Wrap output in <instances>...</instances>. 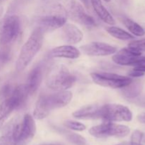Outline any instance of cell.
I'll return each instance as SVG.
<instances>
[{
	"label": "cell",
	"instance_id": "6da1fadb",
	"mask_svg": "<svg viewBox=\"0 0 145 145\" xmlns=\"http://www.w3.org/2000/svg\"><path fill=\"white\" fill-rule=\"evenodd\" d=\"M72 99V93L69 91H58L56 93L41 94L37 100L33 110V117L42 120L49 116L53 110L67 106Z\"/></svg>",
	"mask_w": 145,
	"mask_h": 145
},
{
	"label": "cell",
	"instance_id": "7a4b0ae2",
	"mask_svg": "<svg viewBox=\"0 0 145 145\" xmlns=\"http://www.w3.org/2000/svg\"><path fill=\"white\" fill-rule=\"evenodd\" d=\"M43 33L38 28H34L20 51L16 63L17 72H22L29 65L35 55L40 50L43 43Z\"/></svg>",
	"mask_w": 145,
	"mask_h": 145
},
{
	"label": "cell",
	"instance_id": "3957f363",
	"mask_svg": "<svg viewBox=\"0 0 145 145\" xmlns=\"http://www.w3.org/2000/svg\"><path fill=\"white\" fill-rule=\"evenodd\" d=\"M76 80L67 66L62 64L53 65L48 72L46 85L49 89L58 91H65L72 87Z\"/></svg>",
	"mask_w": 145,
	"mask_h": 145
},
{
	"label": "cell",
	"instance_id": "277c9868",
	"mask_svg": "<svg viewBox=\"0 0 145 145\" xmlns=\"http://www.w3.org/2000/svg\"><path fill=\"white\" fill-rule=\"evenodd\" d=\"M36 133V125L33 116L25 114L22 120H13V137L16 145H26Z\"/></svg>",
	"mask_w": 145,
	"mask_h": 145
},
{
	"label": "cell",
	"instance_id": "5b68a950",
	"mask_svg": "<svg viewBox=\"0 0 145 145\" xmlns=\"http://www.w3.org/2000/svg\"><path fill=\"white\" fill-rule=\"evenodd\" d=\"M67 14L62 6H57L50 13L42 15L36 20V27L43 33L52 32L63 26L67 22Z\"/></svg>",
	"mask_w": 145,
	"mask_h": 145
},
{
	"label": "cell",
	"instance_id": "8992f818",
	"mask_svg": "<svg viewBox=\"0 0 145 145\" xmlns=\"http://www.w3.org/2000/svg\"><path fill=\"white\" fill-rule=\"evenodd\" d=\"M21 20L16 15L6 16L0 23V45H8L21 33Z\"/></svg>",
	"mask_w": 145,
	"mask_h": 145
},
{
	"label": "cell",
	"instance_id": "52a82bcc",
	"mask_svg": "<svg viewBox=\"0 0 145 145\" xmlns=\"http://www.w3.org/2000/svg\"><path fill=\"white\" fill-rule=\"evenodd\" d=\"M130 129L124 125L116 124L112 122H105L99 125L93 126L89 130L91 135L96 138H106L115 137L122 138L128 135Z\"/></svg>",
	"mask_w": 145,
	"mask_h": 145
},
{
	"label": "cell",
	"instance_id": "ba28073f",
	"mask_svg": "<svg viewBox=\"0 0 145 145\" xmlns=\"http://www.w3.org/2000/svg\"><path fill=\"white\" fill-rule=\"evenodd\" d=\"M91 77L96 84L111 89H123L133 81L130 76L108 72H93Z\"/></svg>",
	"mask_w": 145,
	"mask_h": 145
},
{
	"label": "cell",
	"instance_id": "9c48e42d",
	"mask_svg": "<svg viewBox=\"0 0 145 145\" xmlns=\"http://www.w3.org/2000/svg\"><path fill=\"white\" fill-rule=\"evenodd\" d=\"M106 122H130L133 113L125 106L108 103L102 106V119Z\"/></svg>",
	"mask_w": 145,
	"mask_h": 145
},
{
	"label": "cell",
	"instance_id": "30bf717a",
	"mask_svg": "<svg viewBox=\"0 0 145 145\" xmlns=\"http://www.w3.org/2000/svg\"><path fill=\"white\" fill-rule=\"evenodd\" d=\"M66 11L67 16H69L72 21L76 23L87 27L96 25V22L93 17L89 15L85 11L84 7L76 1H71Z\"/></svg>",
	"mask_w": 145,
	"mask_h": 145
},
{
	"label": "cell",
	"instance_id": "8fae6325",
	"mask_svg": "<svg viewBox=\"0 0 145 145\" xmlns=\"http://www.w3.org/2000/svg\"><path fill=\"white\" fill-rule=\"evenodd\" d=\"M144 59L145 56L142 55V52L133 50L127 47L121 49L113 56V62L123 66H138Z\"/></svg>",
	"mask_w": 145,
	"mask_h": 145
},
{
	"label": "cell",
	"instance_id": "7c38bea8",
	"mask_svg": "<svg viewBox=\"0 0 145 145\" xmlns=\"http://www.w3.org/2000/svg\"><path fill=\"white\" fill-rule=\"evenodd\" d=\"M82 52L89 56H108L117 52V48L106 42H91L81 46Z\"/></svg>",
	"mask_w": 145,
	"mask_h": 145
},
{
	"label": "cell",
	"instance_id": "4fadbf2b",
	"mask_svg": "<svg viewBox=\"0 0 145 145\" xmlns=\"http://www.w3.org/2000/svg\"><path fill=\"white\" fill-rule=\"evenodd\" d=\"M72 116L81 120L102 119V106L97 104L88 105L75 110Z\"/></svg>",
	"mask_w": 145,
	"mask_h": 145
},
{
	"label": "cell",
	"instance_id": "5bb4252c",
	"mask_svg": "<svg viewBox=\"0 0 145 145\" xmlns=\"http://www.w3.org/2000/svg\"><path fill=\"white\" fill-rule=\"evenodd\" d=\"M62 28V39L68 44H76L83 39V33L76 25L65 24Z\"/></svg>",
	"mask_w": 145,
	"mask_h": 145
},
{
	"label": "cell",
	"instance_id": "9a60e30c",
	"mask_svg": "<svg viewBox=\"0 0 145 145\" xmlns=\"http://www.w3.org/2000/svg\"><path fill=\"white\" fill-rule=\"evenodd\" d=\"M80 55V50L72 45L56 47L49 52V57L52 58H67L73 59H77Z\"/></svg>",
	"mask_w": 145,
	"mask_h": 145
},
{
	"label": "cell",
	"instance_id": "2e32d148",
	"mask_svg": "<svg viewBox=\"0 0 145 145\" xmlns=\"http://www.w3.org/2000/svg\"><path fill=\"white\" fill-rule=\"evenodd\" d=\"M42 81V68L41 66H37L31 70L27 79L26 86L29 96L34 94L38 91Z\"/></svg>",
	"mask_w": 145,
	"mask_h": 145
},
{
	"label": "cell",
	"instance_id": "e0dca14e",
	"mask_svg": "<svg viewBox=\"0 0 145 145\" xmlns=\"http://www.w3.org/2000/svg\"><path fill=\"white\" fill-rule=\"evenodd\" d=\"M90 1L96 14L103 22L110 25L116 24L114 18L104 7L101 0H90Z\"/></svg>",
	"mask_w": 145,
	"mask_h": 145
},
{
	"label": "cell",
	"instance_id": "ac0fdd59",
	"mask_svg": "<svg viewBox=\"0 0 145 145\" xmlns=\"http://www.w3.org/2000/svg\"><path fill=\"white\" fill-rule=\"evenodd\" d=\"M28 96H29V93L27 91L25 85L21 84L14 88L11 96L8 98H10L14 102L16 109H18L21 108L24 106Z\"/></svg>",
	"mask_w": 145,
	"mask_h": 145
},
{
	"label": "cell",
	"instance_id": "d6986e66",
	"mask_svg": "<svg viewBox=\"0 0 145 145\" xmlns=\"http://www.w3.org/2000/svg\"><path fill=\"white\" fill-rule=\"evenodd\" d=\"M14 110H16L15 105L10 98L1 101L0 103V127Z\"/></svg>",
	"mask_w": 145,
	"mask_h": 145
},
{
	"label": "cell",
	"instance_id": "ffe728a7",
	"mask_svg": "<svg viewBox=\"0 0 145 145\" xmlns=\"http://www.w3.org/2000/svg\"><path fill=\"white\" fill-rule=\"evenodd\" d=\"M121 89L123 96L128 99H134L137 97L141 93L142 90V85L140 82H136L133 83V81L132 83Z\"/></svg>",
	"mask_w": 145,
	"mask_h": 145
},
{
	"label": "cell",
	"instance_id": "44dd1931",
	"mask_svg": "<svg viewBox=\"0 0 145 145\" xmlns=\"http://www.w3.org/2000/svg\"><path fill=\"white\" fill-rule=\"evenodd\" d=\"M123 23L128 31L135 36L142 37L145 35L144 28L133 20L128 18H124L123 19Z\"/></svg>",
	"mask_w": 145,
	"mask_h": 145
},
{
	"label": "cell",
	"instance_id": "7402d4cb",
	"mask_svg": "<svg viewBox=\"0 0 145 145\" xmlns=\"http://www.w3.org/2000/svg\"><path fill=\"white\" fill-rule=\"evenodd\" d=\"M106 31L111 36L114 37L116 39L121 40H132L134 38V36L132 34L129 33L128 32L119 27L114 26V25H110V27H108L106 28Z\"/></svg>",
	"mask_w": 145,
	"mask_h": 145
},
{
	"label": "cell",
	"instance_id": "603a6c76",
	"mask_svg": "<svg viewBox=\"0 0 145 145\" xmlns=\"http://www.w3.org/2000/svg\"><path fill=\"white\" fill-rule=\"evenodd\" d=\"M61 133L70 143L74 145H86V139L76 133H72L67 130H61Z\"/></svg>",
	"mask_w": 145,
	"mask_h": 145
},
{
	"label": "cell",
	"instance_id": "cb8c5ba5",
	"mask_svg": "<svg viewBox=\"0 0 145 145\" xmlns=\"http://www.w3.org/2000/svg\"><path fill=\"white\" fill-rule=\"evenodd\" d=\"M11 50L8 45H3L0 48V69L11 59Z\"/></svg>",
	"mask_w": 145,
	"mask_h": 145
},
{
	"label": "cell",
	"instance_id": "d4e9b609",
	"mask_svg": "<svg viewBox=\"0 0 145 145\" xmlns=\"http://www.w3.org/2000/svg\"><path fill=\"white\" fill-rule=\"evenodd\" d=\"M127 48L133 50L142 52L145 50V38L140 40H135L129 42Z\"/></svg>",
	"mask_w": 145,
	"mask_h": 145
},
{
	"label": "cell",
	"instance_id": "484cf974",
	"mask_svg": "<svg viewBox=\"0 0 145 145\" xmlns=\"http://www.w3.org/2000/svg\"><path fill=\"white\" fill-rule=\"evenodd\" d=\"M65 125L67 128L70 130H75V131H84L86 130V127L83 123H79V122L73 121V120H67L65 122Z\"/></svg>",
	"mask_w": 145,
	"mask_h": 145
},
{
	"label": "cell",
	"instance_id": "4316f807",
	"mask_svg": "<svg viewBox=\"0 0 145 145\" xmlns=\"http://www.w3.org/2000/svg\"><path fill=\"white\" fill-rule=\"evenodd\" d=\"M14 86L11 84H7L4 85L1 89H0V100L4 101L5 99H8L11 96L13 90H14Z\"/></svg>",
	"mask_w": 145,
	"mask_h": 145
},
{
	"label": "cell",
	"instance_id": "83f0119b",
	"mask_svg": "<svg viewBox=\"0 0 145 145\" xmlns=\"http://www.w3.org/2000/svg\"><path fill=\"white\" fill-rule=\"evenodd\" d=\"M144 133L140 130H136L133 133L130 140V145H142Z\"/></svg>",
	"mask_w": 145,
	"mask_h": 145
},
{
	"label": "cell",
	"instance_id": "f1b7e54d",
	"mask_svg": "<svg viewBox=\"0 0 145 145\" xmlns=\"http://www.w3.org/2000/svg\"><path fill=\"white\" fill-rule=\"evenodd\" d=\"M128 75L130 77H141L145 75V72L142 71L137 70V69H133L130 72H129Z\"/></svg>",
	"mask_w": 145,
	"mask_h": 145
},
{
	"label": "cell",
	"instance_id": "f546056e",
	"mask_svg": "<svg viewBox=\"0 0 145 145\" xmlns=\"http://www.w3.org/2000/svg\"><path fill=\"white\" fill-rule=\"evenodd\" d=\"M137 120L142 124H145V113H141L137 115Z\"/></svg>",
	"mask_w": 145,
	"mask_h": 145
},
{
	"label": "cell",
	"instance_id": "4dcf8cb0",
	"mask_svg": "<svg viewBox=\"0 0 145 145\" xmlns=\"http://www.w3.org/2000/svg\"><path fill=\"white\" fill-rule=\"evenodd\" d=\"M82 4L84 5V7L86 8H89V0H79Z\"/></svg>",
	"mask_w": 145,
	"mask_h": 145
},
{
	"label": "cell",
	"instance_id": "1f68e13d",
	"mask_svg": "<svg viewBox=\"0 0 145 145\" xmlns=\"http://www.w3.org/2000/svg\"><path fill=\"white\" fill-rule=\"evenodd\" d=\"M133 69H137V70L142 71V72H145V66H139V67H134Z\"/></svg>",
	"mask_w": 145,
	"mask_h": 145
},
{
	"label": "cell",
	"instance_id": "d6a6232c",
	"mask_svg": "<svg viewBox=\"0 0 145 145\" xmlns=\"http://www.w3.org/2000/svg\"><path fill=\"white\" fill-rule=\"evenodd\" d=\"M3 11H4V8H3L2 7H1V6H0V18H1V16H2Z\"/></svg>",
	"mask_w": 145,
	"mask_h": 145
},
{
	"label": "cell",
	"instance_id": "836d02e7",
	"mask_svg": "<svg viewBox=\"0 0 145 145\" xmlns=\"http://www.w3.org/2000/svg\"><path fill=\"white\" fill-rule=\"evenodd\" d=\"M7 0H0V5H1V4H2L3 3H4L5 2V1H7Z\"/></svg>",
	"mask_w": 145,
	"mask_h": 145
},
{
	"label": "cell",
	"instance_id": "e575fe53",
	"mask_svg": "<svg viewBox=\"0 0 145 145\" xmlns=\"http://www.w3.org/2000/svg\"><path fill=\"white\" fill-rule=\"evenodd\" d=\"M40 145H61L59 144H40Z\"/></svg>",
	"mask_w": 145,
	"mask_h": 145
},
{
	"label": "cell",
	"instance_id": "d590c367",
	"mask_svg": "<svg viewBox=\"0 0 145 145\" xmlns=\"http://www.w3.org/2000/svg\"><path fill=\"white\" fill-rule=\"evenodd\" d=\"M142 141L144 142L145 143V135H144V136H143V138H142Z\"/></svg>",
	"mask_w": 145,
	"mask_h": 145
},
{
	"label": "cell",
	"instance_id": "8d00e7d4",
	"mask_svg": "<svg viewBox=\"0 0 145 145\" xmlns=\"http://www.w3.org/2000/svg\"><path fill=\"white\" fill-rule=\"evenodd\" d=\"M104 1H106V2H110V0H104Z\"/></svg>",
	"mask_w": 145,
	"mask_h": 145
}]
</instances>
